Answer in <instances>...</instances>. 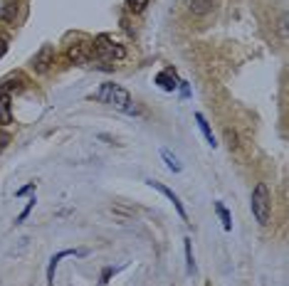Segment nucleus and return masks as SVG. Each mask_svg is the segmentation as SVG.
Masks as SVG:
<instances>
[{
  "mask_svg": "<svg viewBox=\"0 0 289 286\" xmlns=\"http://www.w3.org/2000/svg\"><path fill=\"white\" fill-rule=\"evenodd\" d=\"M94 99H96V101L109 104V106H114L116 111H121V114H138V106L134 104L131 94H129L124 87L114 84V81L101 84V87L94 92Z\"/></svg>",
  "mask_w": 289,
  "mask_h": 286,
  "instance_id": "nucleus-1",
  "label": "nucleus"
},
{
  "mask_svg": "<svg viewBox=\"0 0 289 286\" xmlns=\"http://www.w3.org/2000/svg\"><path fill=\"white\" fill-rule=\"evenodd\" d=\"M250 208H252V215L255 220L265 227L270 225V217H272V195H270V188L265 183H257L255 190H252V197H250Z\"/></svg>",
  "mask_w": 289,
  "mask_h": 286,
  "instance_id": "nucleus-2",
  "label": "nucleus"
},
{
  "mask_svg": "<svg viewBox=\"0 0 289 286\" xmlns=\"http://www.w3.org/2000/svg\"><path fill=\"white\" fill-rule=\"evenodd\" d=\"M92 45H94V52L101 59H124L126 57V50H124L119 42H114L109 35H99Z\"/></svg>",
  "mask_w": 289,
  "mask_h": 286,
  "instance_id": "nucleus-3",
  "label": "nucleus"
},
{
  "mask_svg": "<svg viewBox=\"0 0 289 286\" xmlns=\"http://www.w3.org/2000/svg\"><path fill=\"white\" fill-rule=\"evenodd\" d=\"M94 45L92 42H75L69 45L67 50V57L72 59L75 64H92V57H94Z\"/></svg>",
  "mask_w": 289,
  "mask_h": 286,
  "instance_id": "nucleus-4",
  "label": "nucleus"
},
{
  "mask_svg": "<svg viewBox=\"0 0 289 286\" xmlns=\"http://www.w3.org/2000/svg\"><path fill=\"white\" fill-rule=\"evenodd\" d=\"M52 62H55V50H52L50 45H45L38 55H35V59H32V67H35V72L45 74V72L50 69V64H52Z\"/></svg>",
  "mask_w": 289,
  "mask_h": 286,
  "instance_id": "nucleus-5",
  "label": "nucleus"
},
{
  "mask_svg": "<svg viewBox=\"0 0 289 286\" xmlns=\"http://www.w3.org/2000/svg\"><path fill=\"white\" fill-rule=\"evenodd\" d=\"M149 185H151L154 190H158V192H161V195H166V197H168V200L173 202V208H175V210H178V215H180L183 220H188V212H186V208H183V202H180V197H178V195H175V192L171 190V188H166L163 183H156V180H149Z\"/></svg>",
  "mask_w": 289,
  "mask_h": 286,
  "instance_id": "nucleus-6",
  "label": "nucleus"
},
{
  "mask_svg": "<svg viewBox=\"0 0 289 286\" xmlns=\"http://www.w3.org/2000/svg\"><path fill=\"white\" fill-rule=\"evenodd\" d=\"M156 84H158L163 92H175L180 81H178V76H175L173 69H163V72L156 74Z\"/></svg>",
  "mask_w": 289,
  "mask_h": 286,
  "instance_id": "nucleus-7",
  "label": "nucleus"
},
{
  "mask_svg": "<svg viewBox=\"0 0 289 286\" xmlns=\"http://www.w3.org/2000/svg\"><path fill=\"white\" fill-rule=\"evenodd\" d=\"M75 254H84V252H75V249H62L59 254H55L52 259H50V267H47V284H55V269L57 264L64 259V257H75Z\"/></svg>",
  "mask_w": 289,
  "mask_h": 286,
  "instance_id": "nucleus-8",
  "label": "nucleus"
},
{
  "mask_svg": "<svg viewBox=\"0 0 289 286\" xmlns=\"http://www.w3.org/2000/svg\"><path fill=\"white\" fill-rule=\"evenodd\" d=\"M212 5H215V0H188V10H191L193 15H208L212 10Z\"/></svg>",
  "mask_w": 289,
  "mask_h": 286,
  "instance_id": "nucleus-9",
  "label": "nucleus"
},
{
  "mask_svg": "<svg viewBox=\"0 0 289 286\" xmlns=\"http://www.w3.org/2000/svg\"><path fill=\"white\" fill-rule=\"evenodd\" d=\"M0 124H3V126L13 124V111H10V94H0Z\"/></svg>",
  "mask_w": 289,
  "mask_h": 286,
  "instance_id": "nucleus-10",
  "label": "nucleus"
},
{
  "mask_svg": "<svg viewBox=\"0 0 289 286\" xmlns=\"http://www.w3.org/2000/svg\"><path fill=\"white\" fill-rule=\"evenodd\" d=\"M195 121H198V129H200V131H203V136H205L208 146H212V148H215L218 143H215V136H212V129H210V124L205 121V116H203V114H195Z\"/></svg>",
  "mask_w": 289,
  "mask_h": 286,
  "instance_id": "nucleus-11",
  "label": "nucleus"
},
{
  "mask_svg": "<svg viewBox=\"0 0 289 286\" xmlns=\"http://www.w3.org/2000/svg\"><path fill=\"white\" fill-rule=\"evenodd\" d=\"M0 18H3V22H8V25H15V18H18V3H5L3 10H0Z\"/></svg>",
  "mask_w": 289,
  "mask_h": 286,
  "instance_id": "nucleus-12",
  "label": "nucleus"
},
{
  "mask_svg": "<svg viewBox=\"0 0 289 286\" xmlns=\"http://www.w3.org/2000/svg\"><path fill=\"white\" fill-rule=\"evenodd\" d=\"M215 212H218V217H220V222H223V229L230 232L232 229V217H230V212H228V208H225L223 202H215Z\"/></svg>",
  "mask_w": 289,
  "mask_h": 286,
  "instance_id": "nucleus-13",
  "label": "nucleus"
},
{
  "mask_svg": "<svg viewBox=\"0 0 289 286\" xmlns=\"http://www.w3.org/2000/svg\"><path fill=\"white\" fill-rule=\"evenodd\" d=\"M161 155H163V160H166V163H168V168H171V171L173 173H180L183 171V166H180V160H178V158H175L173 153L168 151V148H163V151H161Z\"/></svg>",
  "mask_w": 289,
  "mask_h": 286,
  "instance_id": "nucleus-14",
  "label": "nucleus"
},
{
  "mask_svg": "<svg viewBox=\"0 0 289 286\" xmlns=\"http://www.w3.org/2000/svg\"><path fill=\"white\" fill-rule=\"evenodd\" d=\"M183 244H186V267H188V274H193V271H195V259H193L191 237H186V239H183Z\"/></svg>",
  "mask_w": 289,
  "mask_h": 286,
  "instance_id": "nucleus-15",
  "label": "nucleus"
},
{
  "mask_svg": "<svg viewBox=\"0 0 289 286\" xmlns=\"http://www.w3.org/2000/svg\"><path fill=\"white\" fill-rule=\"evenodd\" d=\"M146 5H149V0H126V8H129L131 13H143Z\"/></svg>",
  "mask_w": 289,
  "mask_h": 286,
  "instance_id": "nucleus-16",
  "label": "nucleus"
},
{
  "mask_svg": "<svg viewBox=\"0 0 289 286\" xmlns=\"http://www.w3.org/2000/svg\"><path fill=\"white\" fill-rule=\"evenodd\" d=\"M32 208H35V197H32L30 202H27V208H25V210H22V212H20V217H18V220H15V222H22V220H25V217L30 215V210H32Z\"/></svg>",
  "mask_w": 289,
  "mask_h": 286,
  "instance_id": "nucleus-17",
  "label": "nucleus"
},
{
  "mask_svg": "<svg viewBox=\"0 0 289 286\" xmlns=\"http://www.w3.org/2000/svg\"><path fill=\"white\" fill-rule=\"evenodd\" d=\"M8 143H10V134L8 131H0V153L8 148Z\"/></svg>",
  "mask_w": 289,
  "mask_h": 286,
  "instance_id": "nucleus-18",
  "label": "nucleus"
},
{
  "mask_svg": "<svg viewBox=\"0 0 289 286\" xmlns=\"http://www.w3.org/2000/svg\"><path fill=\"white\" fill-rule=\"evenodd\" d=\"M30 190H35V183H27V185H25V188H20L15 195H18V197H22V195H27Z\"/></svg>",
  "mask_w": 289,
  "mask_h": 286,
  "instance_id": "nucleus-19",
  "label": "nucleus"
},
{
  "mask_svg": "<svg viewBox=\"0 0 289 286\" xmlns=\"http://www.w3.org/2000/svg\"><path fill=\"white\" fill-rule=\"evenodd\" d=\"M5 52H8V42H5V37L0 35V57H3Z\"/></svg>",
  "mask_w": 289,
  "mask_h": 286,
  "instance_id": "nucleus-20",
  "label": "nucleus"
}]
</instances>
